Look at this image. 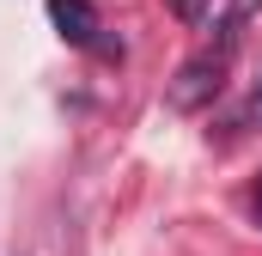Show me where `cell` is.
I'll return each instance as SVG.
<instances>
[{"mask_svg":"<svg viewBox=\"0 0 262 256\" xmlns=\"http://www.w3.org/2000/svg\"><path fill=\"white\" fill-rule=\"evenodd\" d=\"M226 55L232 49H201L189 61L177 67V79H171V110H201V104H213L220 98V86H226Z\"/></svg>","mask_w":262,"mask_h":256,"instance_id":"obj_1","label":"cell"},{"mask_svg":"<svg viewBox=\"0 0 262 256\" xmlns=\"http://www.w3.org/2000/svg\"><path fill=\"white\" fill-rule=\"evenodd\" d=\"M49 25L61 31L67 43H79V49H92V43H98V31H104L92 0H49Z\"/></svg>","mask_w":262,"mask_h":256,"instance_id":"obj_2","label":"cell"},{"mask_svg":"<svg viewBox=\"0 0 262 256\" xmlns=\"http://www.w3.org/2000/svg\"><path fill=\"white\" fill-rule=\"evenodd\" d=\"M207 6H213V0H171V12H177L183 25H201V18H207Z\"/></svg>","mask_w":262,"mask_h":256,"instance_id":"obj_3","label":"cell"},{"mask_svg":"<svg viewBox=\"0 0 262 256\" xmlns=\"http://www.w3.org/2000/svg\"><path fill=\"white\" fill-rule=\"evenodd\" d=\"M250 207H256V226H262V177L250 183Z\"/></svg>","mask_w":262,"mask_h":256,"instance_id":"obj_4","label":"cell"},{"mask_svg":"<svg viewBox=\"0 0 262 256\" xmlns=\"http://www.w3.org/2000/svg\"><path fill=\"white\" fill-rule=\"evenodd\" d=\"M250 122L262 128V86H256V98H250Z\"/></svg>","mask_w":262,"mask_h":256,"instance_id":"obj_5","label":"cell"}]
</instances>
